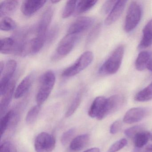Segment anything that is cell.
<instances>
[{"mask_svg":"<svg viewBox=\"0 0 152 152\" xmlns=\"http://www.w3.org/2000/svg\"><path fill=\"white\" fill-rule=\"evenodd\" d=\"M124 52V48L123 45L117 47L101 66L99 71V73L102 75L115 74L121 67Z\"/></svg>","mask_w":152,"mask_h":152,"instance_id":"1","label":"cell"},{"mask_svg":"<svg viewBox=\"0 0 152 152\" xmlns=\"http://www.w3.org/2000/svg\"><path fill=\"white\" fill-rule=\"evenodd\" d=\"M56 80V75L51 71H47L41 76L36 96L37 105L41 106L48 99L54 88Z\"/></svg>","mask_w":152,"mask_h":152,"instance_id":"2","label":"cell"},{"mask_svg":"<svg viewBox=\"0 0 152 152\" xmlns=\"http://www.w3.org/2000/svg\"><path fill=\"white\" fill-rule=\"evenodd\" d=\"M94 56L90 51L84 52L72 66L65 69L62 73V76L71 77L83 71L88 67L93 61Z\"/></svg>","mask_w":152,"mask_h":152,"instance_id":"3","label":"cell"},{"mask_svg":"<svg viewBox=\"0 0 152 152\" xmlns=\"http://www.w3.org/2000/svg\"><path fill=\"white\" fill-rule=\"evenodd\" d=\"M141 6L137 1H133L130 4L125 17L124 30L129 33L133 31L139 23L142 16Z\"/></svg>","mask_w":152,"mask_h":152,"instance_id":"4","label":"cell"},{"mask_svg":"<svg viewBox=\"0 0 152 152\" xmlns=\"http://www.w3.org/2000/svg\"><path fill=\"white\" fill-rule=\"evenodd\" d=\"M56 143L54 136L48 132H41L35 138L34 149L36 152H52Z\"/></svg>","mask_w":152,"mask_h":152,"instance_id":"5","label":"cell"},{"mask_svg":"<svg viewBox=\"0 0 152 152\" xmlns=\"http://www.w3.org/2000/svg\"><path fill=\"white\" fill-rule=\"evenodd\" d=\"M17 64L15 60H10L5 65L0 80V94L2 96L7 90L11 83V80L16 70Z\"/></svg>","mask_w":152,"mask_h":152,"instance_id":"6","label":"cell"},{"mask_svg":"<svg viewBox=\"0 0 152 152\" xmlns=\"http://www.w3.org/2000/svg\"><path fill=\"white\" fill-rule=\"evenodd\" d=\"M79 35L67 34L58 45L56 58L64 57L68 55L74 48Z\"/></svg>","mask_w":152,"mask_h":152,"instance_id":"7","label":"cell"},{"mask_svg":"<svg viewBox=\"0 0 152 152\" xmlns=\"http://www.w3.org/2000/svg\"><path fill=\"white\" fill-rule=\"evenodd\" d=\"M124 102L123 96L121 95H114L106 99L103 112L98 117V120H102L107 115L119 109Z\"/></svg>","mask_w":152,"mask_h":152,"instance_id":"8","label":"cell"},{"mask_svg":"<svg viewBox=\"0 0 152 152\" xmlns=\"http://www.w3.org/2000/svg\"><path fill=\"white\" fill-rule=\"evenodd\" d=\"M94 20L89 17H82L77 18L70 26L67 34L80 35L90 28L94 23Z\"/></svg>","mask_w":152,"mask_h":152,"instance_id":"9","label":"cell"},{"mask_svg":"<svg viewBox=\"0 0 152 152\" xmlns=\"http://www.w3.org/2000/svg\"><path fill=\"white\" fill-rule=\"evenodd\" d=\"M53 9L49 7L42 14L37 29V36L47 37V33L53 16Z\"/></svg>","mask_w":152,"mask_h":152,"instance_id":"10","label":"cell"},{"mask_svg":"<svg viewBox=\"0 0 152 152\" xmlns=\"http://www.w3.org/2000/svg\"><path fill=\"white\" fill-rule=\"evenodd\" d=\"M47 2V1L26 0L24 1L21 7L22 13L26 16H31L41 9Z\"/></svg>","mask_w":152,"mask_h":152,"instance_id":"11","label":"cell"},{"mask_svg":"<svg viewBox=\"0 0 152 152\" xmlns=\"http://www.w3.org/2000/svg\"><path fill=\"white\" fill-rule=\"evenodd\" d=\"M146 111L141 107H133L128 110L123 118L124 122L129 124L138 122L143 120Z\"/></svg>","mask_w":152,"mask_h":152,"instance_id":"12","label":"cell"},{"mask_svg":"<svg viewBox=\"0 0 152 152\" xmlns=\"http://www.w3.org/2000/svg\"><path fill=\"white\" fill-rule=\"evenodd\" d=\"M127 2V1H117L105 20L104 23L106 25L109 26L119 19L123 12Z\"/></svg>","mask_w":152,"mask_h":152,"instance_id":"13","label":"cell"},{"mask_svg":"<svg viewBox=\"0 0 152 152\" xmlns=\"http://www.w3.org/2000/svg\"><path fill=\"white\" fill-rule=\"evenodd\" d=\"M34 78V75L31 74L25 77L19 83L15 90L14 96L16 99L21 98L23 96L31 87Z\"/></svg>","mask_w":152,"mask_h":152,"instance_id":"14","label":"cell"},{"mask_svg":"<svg viewBox=\"0 0 152 152\" xmlns=\"http://www.w3.org/2000/svg\"><path fill=\"white\" fill-rule=\"evenodd\" d=\"M106 100V98L104 96H98L96 98L89 109L88 112L89 116L91 118L97 119L104 110Z\"/></svg>","mask_w":152,"mask_h":152,"instance_id":"15","label":"cell"},{"mask_svg":"<svg viewBox=\"0 0 152 152\" xmlns=\"http://www.w3.org/2000/svg\"><path fill=\"white\" fill-rule=\"evenodd\" d=\"M152 45V19L146 24L143 30V35L138 48L145 49Z\"/></svg>","mask_w":152,"mask_h":152,"instance_id":"16","label":"cell"},{"mask_svg":"<svg viewBox=\"0 0 152 152\" xmlns=\"http://www.w3.org/2000/svg\"><path fill=\"white\" fill-rule=\"evenodd\" d=\"M19 1L15 0L4 1L0 4V17L7 16L14 14L18 8Z\"/></svg>","mask_w":152,"mask_h":152,"instance_id":"17","label":"cell"},{"mask_svg":"<svg viewBox=\"0 0 152 152\" xmlns=\"http://www.w3.org/2000/svg\"><path fill=\"white\" fill-rule=\"evenodd\" d=\"M15 81L12 82L8 88L5 94L1 96V115L5 113L7 111V108L8 107L12 100V97L15 94Z\"/></svg>","mask_w":152,"mask_h":152,"instance_id":"18","label":"cell"},{"mask_svg":"<svg viewBox=\"0 0 152 152\" xmlns=\"http://www.w3.org/2000/svg\"><path fill=\"white\" fill-rule=\"evenodd\" d=\"M152 54L149 51L143 50L138 55L135 62V67L137 70L142 71L147 68L151 61Z\"/></svg>","mask_w":152,"mask_h":152,"instance_id":"19","label":"cell"},{"mask_svg":"<svg viewBox=\"0 0 152 152\" xmlns=\"http://www.w3.org/2000/svg\"><path fill=\"white\" fill-rule=\"evenodd\" d=\"M89 140L90 136L88 134L79 135L70 142V149L72 151H80L88 145Z\"/></svg>","mask_w":152,"mask_h":152,"instance_id":"20","label":"cell"},{"mask_svg":"<svg viewBox=\"0 0 152 152\" xmlns=\"http://www.w3.org/2000/svg\"><path fill=\"white\" fill-rule=\"evenodd\" d=\"M1 53L3 54L15 53V41L14 38L7 37L1 39Z\"/></svg>","mask_w":152,"mask_h":152,"instance_id":"21","label":"cell"},{"mask_svg":"<svg viewBox=\"0 0 152 152\" xmlns=\"http://www.w3.org/2000/svg\"><path fill=\"white\" fill-rule=\"evenodd\" d=\"M46 38L45 36L37 35L31 41L29 49L31 54H37L42 48L46 42Z\"/></svg>","mask_w":152,"mask_h":152,"instance_id":"22","label":"cell"},{"mask_svg":"<svg viewBox=\"0 0 152 152\" xmlns=\"http://www.w3.org/2000/svg\"><path fill=\"white\" fill-rule=\"evenodd\" d=\"M151 134L149 132L142 131L138 132L133 138L134 145L137 148H141L147 144Z\"/></svg>","mask_w":152,"mask_h":152,"instance_id":"23","label":"cell"},{"mask_svg":"<svg viewBox=\"0 0 152 152\" xmlns=\"http://www.w3.org/2000/svg\"><path fill=\"white\" fill-rule=\"evenodd\" d=\"M134 99L138 102H146L152 100V82L145 88L139 91Z\"/></svg>","mask_w":152,"mask_h":152,"instance_id":"24","label":"cell"},{"mask_svg":"<svg viewBox=\"0 0 152 152\" xmlns=\"http://www.w3.org/2000/svg\"><path fill=\"white\" fill-rule=\"evenodd\" d=\"M83 94V90H80L77 92V94L73 100L71 105L70 106L66 113V117H69L72 116L75 113L76 110L78 109V107L80 106V104L81 103Z\"/></svg>","mask_w":152,"mask_h":152,"instance_id":"25","label":"cell"},{"mask_svg":"<svg viewBox=\"0 0 152 152\" xmlns=\"http://www.w3.org/2000/svg\"><path fill=\"white\" fill-rule=\"evenodd\" d=\"M13 110H10L1 119L0 121V135L1 137H2L3 134L5 133L8 127L11 124V121L14 115Z\"/></svg>","mask_w":152,"mask_h":152,"instance_id":"26","label":"cell"},{"mask_svg":"<svg viewBox=\"0 0 152 152\" xmlns=\"http://www.w3.org/2000/svg\"><path fill=\"white\" fill-rule=\"evenodd\" d=\"M97 2V1H78L76 6V13L81 14L85 13L91 9Z\"/></svg>","mask_w":152,"mask_h":152,"instance_id":"27","label":"cell"},{"mask_svg":"<svg viewBox=\"0 0 152 152\" xmlns=\"http://www.w3.org/2000/svg\"><path fill=\"white\" fill-rule=\"evenodd\" d=\"M77 3H78L77 1L71 0V1H67L62 12V18H66L71 16L75 11Z\"/></svg>","mask_w":152,"mask_h":152,"instance_id":"28","label":"cell"},{"mask_svg":"<svg viewBox=\"0 0 152 152\" xmlns=\"http://www.w3.org/2000/svg\"><path fill=\"white\" fill-rule=\"evenodd\" d=\"M17 27L15 22L10 18L5 17L0 23V29L1 31H9L15 30Z\"/></svg>","mask_w":152,"mask_h":152,"instance_id":"29","label":"cell"},{"mask_svg":"<svg viewBox=\"0 0 152 152\" xmlns=\"http://www.w3.org/2000/svg\"><path fill=\"white\" fill-rule=\"evenodd\" d=\"M41 110V106L39 105L34 106L32 107L26 115V121L28 124H32L36 121L39 114Z\"/></svg>","mask_w":152,"mask_h":152,"instance_id":"30","label":"cell"},{"mask_svg":"<svg viewBox=\"0 0 152 152\" xmlns=\"http://www.w3.org/2000/svg\"><path fill=\"white\" fill-rule=\"evenodd\" d=\"M101 29V24L98 23L94 26L89 34L86 41V46H89L94 42L98 37Z\"/></svg>","mask_w":152,"mask_h":152,"instance_id":"31","label":"cell"},{"mask_svg":"<svg viewBox=\"0 0 152 152\" xmlns=\"http://www.w3.org/2000/svg\"><path fill=\"white\" fill-rule=\"evenodd\" d=\"M127 145V140L124 138L121 139L113 144L107 152H117L122 149Z\"/></svg>","mask_w":152,"mask_h":152,"instance_id":"32","label":"cell"},{"mask_svg":"<svg viewBox=\"0 0 152 152\" xmlns=\"http://www.w3.org/2000/svg\"><path fill=\"white\" fill-rule=\"evenodd\" d=\"M75 131L76 130H75V128H72L63 133L61 138V141L62 145H66L70 141L71 142V140L72 138L74 135H75Z\"/></svg>","mask_w":152,"mask_h":152,"instance_id":"33","label":"cell"},{"mask_svg":"<svg viewBox=\"0 0 152 152\" xmlns=\"http://www.w3.org/2000/svg\"><path fill=\"white\" fill-rule=\"evenodd\" d=\"M143 130V127L140 125L133 126L125 130L124 134L129 137L134 138L138 132Z\"/></svg>","mask_w":152,"mask_h":152,"instance_id":"34","label":"cell"},{"mask_svg":"<svg viewBox=\"0 0 152 152\" xmlns=\"http://www.w3.org/2000/svg\"><path fill=\"white\" fill-rule=\"evenodd\" d=\"M59 32V28L58 26H55L50 30V31L48 34L46 38V42L48 44L52 43L57 37Z\"/></svg>","mask_w":152,"mask_h":152,"instance_id":"35","label":"cell"},{"mask_svg":"<svg viewBox=\"0 0 152 152\" xmlns=\"http://www.w3.org/2000/svg\"><path fill=\"white\" fill-rule=\"evenodd\" d=\"M117 1H106L101 9V12L103 14H107L110 13L115 4L117 2Z\"/></svg>","mask_w":152,"mask_h":152,"instance_id":"36","label":"cell"},{"mask_svg":"<svg viewBox=\"0 0 152 152\" xmlns=\"http://www.w3.org/2000/svg\"><path fill=\"white\" fill-rule=\"evenodd\" d=\"M0 152H17V150L12 143L6 141L1 145Z\"/></svg>","mask_w":152,"mask_h":152,"instance_id":"37","label":"cell"},{"mask_svg":"<svg viewBox=\"0 0 152 152\" xmlns=\"http://www.w3.org/2000/svg\"><path fill=\"white\" fill-rule=\"evenodd\" d=\"M121 122L120 121H115L110 126V133L112 134H116L121 130Z\"/></svg>","mask_w":152,"mask_h":152,"instance_id":"38","label":"cell"},{"mask_svg":"<svg viewBox=\"0 0 152 152\" xmlns=\"http://www.w3.org/2000/svg\"><path fill=\"white\" fill-rule=\"evenodd\" d=\"M83 152H100V150L98 148H92L87 149Z\"/></svg>","mask_w":152,"mask_h":152,"instance_id":"39","label":"cell"},{"mask_svg":"<svg viewBox=\"0 0 152 152\" xmlns=\"http://www.w3.org/2000/svg\"><path fill=\"white\" fill-rule=\"evenodd\" d=\"M5 66V65L4 64V62L1 61L0 62V75L3 72Z\"/></svg>","mask_w":152,"mask_h":152,"instance_id":"40","label":"cell"},{"mask_svg":"<svg viewBox=\"0 0 152 152\" xmlns=\"http://www.w3.org/2000/svg\"><path fill=\"white\" fill-rule=\"evenodd\" d=\"M145 152H152V144L149 145L146 148Z\"/></svg>","mask_w":152,"mask_h":152,"instance_id":"41","label":"cell"},{"mask_svg":"<svg viewBox=\"0 0 152 152\" xmlns=\"http://www.w3.org/2000/svg\"><path fill=\"white\" fill-rule=\"evenodd\" d=\"M148 69L150 72H152V59H151V61L149 63V64H148V66L147 67Z\"/></svg>","mask_w":152,"mask_h":152,"instance_id":"42","label":"cell"},{"mask_svg":"<svg viewBox=\"0 0 152 152\" xmlns=\"http://www.w3.org/2000/svg\"><path fill=\"white\" fill-rule=\"evenodd\" d=\"M60 1H54V0H53V1H51V2H52V4H57Z\"/></svg>","mask_w":152,"mask_h":152,"instance_id":"43","label":"cell"},{"mask_svg":"<svg viewBox=\"0 0 152 152\" xmlns=\"http://www.w3.org/2000/svg\"><path fill=\"white\" fill-rule=\"evenodd\" d=\"M151 140H152V135H151Z\"/></svg>","mask_w":152,"mask_h":152,"instance_id":"44","label":"cell"}]
</instances>
